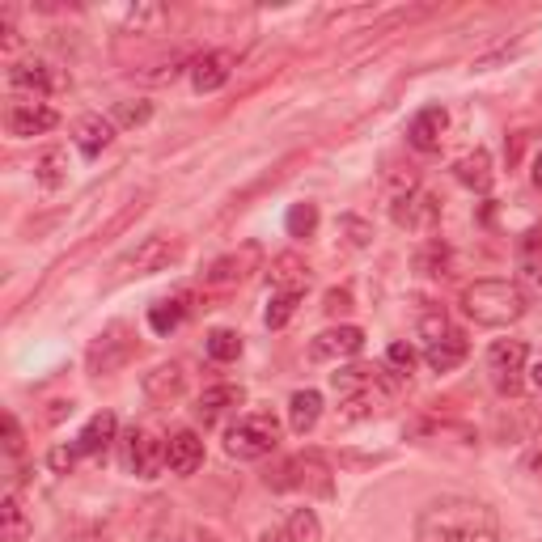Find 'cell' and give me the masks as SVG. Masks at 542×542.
Masks as SVG:
<instances>
[{"mask_svg":"<svg viewBox=\"0 0 542 542\" xmlns=\"http://www.w3.org/2000/svg\"><path fill=\"white\" fill-rule=\"evenodd\" d=\"M415 542H500V521L475 496H441L415 517Z\"/></svg>","mask_w":542,"mask_h":542,"instance_id":"1","label":"cell"},{"mask_svg":"<svg viewBox=\"0 0 542 542\" xmlns=\"http://www.w3.org/2000/svg\"><path fill=\"white\" fill-rule=\"evenodd\" d=\"M530 301L513 280H475L462 288V314L479 322V327H513L517 318H526Z\"/></svg>","mask_w":542,"mask_h":542,"instance_id":"2","label":"cell"},{"mask_svg":"<svg viewBox=\"0 0 542 542\" xmlns=\"http://www.w3.org/2000/svg\"><path fill=\"white\" fill-rule=\"evenodd\" d=\"M280 445V420L267 411H250V415H238L225 432V454L238 458V462H255V458H267L271 449Z\"/></svg>","mask_w":542,"mask_h":542,"instance_id":"3","label":"cell"},{"mask_svg":"<svg viewBox=\"0 0 542 542\" xmlns=\"http://www.w3.org/2000/svg\"><path fill=\"white\" fill-rule=\"evenodd\" d=\"M178 259H183V242L166 238V233H153V238H144L136 250H128V255L115 263V276L119 280H128V276H153V271H166Z\"/></svg>","mask_w":542,"mask_h":542,"instance_id":"4","label":"cell"},{"mask_svg":"<svg viewBox=\"0 0 542 542\" xmlns=\"http://www.w3.org/2000/svg\"><path fill=\"white\" fill-rule=\"evenodd\" d=\"M526 360H530L526 339H496L492 348H487V373H492V386L504 394V399H509V394H521Z\"/></svg>","mask_w":542,"mask_h":542,"instance_id":"5","label":"cell"},{"mask_svg":"<svg viewBox=\"0 0 542 542\" xmlns=\"http://www.w3.org/2000/svg\"><path fill=\"white\" fill-rule=\"evenodd\" d=\"M136 356V331L128 327V322H111L94 343H89V352H85V365H89V373H115V369H123L128 360Z\"/></svg>","mask_w":542,"mask_h":542,"instance_id":"6","label":"cell"},{"mask_svg":"<svg viewBox=\"0 0 542 542\" xmlns=\"http://www.w3.org/2000/svg\"><path fill=\"white\" fill-rule=\"evenodd\" d=\"M327 462H322L318 454H297L280 462L276 471H267V487L271 492H293V487H318V492H331V479H327Z\"/></svg>","mask_w":542,"mask_h":542,"instance_id":"7","label":"cell"},{"mask_svg":"<svg viewBox=\"0 0 542 542\" xmlns=\"http://www.w3.org/2000/svg\"><path fill=\"white\" fill-rule=\"evenodd\" d=\"M123 462H128V471L136 479H157L161 471H166V441L157 437V432L149 428H132L128 432V449H123Z\"/></svg>","mask_w":542,"mask_h":542,"instance_id":"8","label":"cell"},{"mask_svg":"<svg viewBox=\"0 0 542 542\" xmlns=\"http://www.w3.org/2000/svg\"><path fill=\"white\" fill-rule=\"evenodd\" d=\"M56 123H60L56 106H47L43 98H17V102H9V111H5V132L17 136V140L43 136V132L56 128Z\"/></svg>","mask_w":542,"mask_h":542,"instance_id":"9","label":"cell"},{"mask_svg":"<svg viewBox=\"0 0 542 542\" xmlns=\"http://www.w3.org/2000/svg\"><path fill=\"white\" fill-rule=\"evenodd\" d=\"M9 85L17 89V94L47 98V94H56V89H64V77L47 60H17L9 68Z\"/></svg>","mask_w":542,"mask_h":542,"instance_id":"10","label":"cell"},{"mask_svg":"<svg viewBox=\"0 0 542 542\" xmlns=\"http://www.w3.org/2000/svg\"><path fill=\"white\" fill-rule=\"evenodd\" d=\"M360 348H365V331L343 322V327H327L322 335L310 339V360H348Z\"/></svg>","mask_w":542,"mask_h":542,"instance_id":"11","label":"cell"},{"mask_svg":"<svg viewBox=\"0 0 542 542\" xmlns=\"http://www.w3.org/2000/svg\"><path fill=\"white\" fill-rule=\"evenodd\" d=\"M233 64H238L233 51H204L200 60H191V85H195V94H216L221 85H229Z\"/></svg>","mask_w":542,"mask_h":542,"instance_id":"12","label":"cell"},{"mask_svg":"<svg viewBox=\"0 0 542 542\" xmlns=\"http://www.w3.org/2000/svg\"><path fill=\"white\" fill-rule=\"evenodd\" d=\"M259 259H263V250L255 246V242H246L242 250H233V255H225V259H216L212 267H208V284L212 288H225V284H242L250 271L259 267Z\"/></svg>","mask_w":542,"mask_h":542,"instance_id":"13","label":"cell"},{"mask_svg":"<svg viewBox=\"0 0 542 542\" xmlns=\"http://www.w3.org/2000/svg\"><path fill=\"white\" fill-rule=\"evenodd\" d=\"M166 462L174 475H195L204 466V437L195 428H178L174 437H166Z\"/></svg>","mask_w":542,"mask_h":542,"instance_id":"14","label":"cell"},{"mask_svg":"<svg viewBox=\"0 0 542 542\" xmlns=\"http://www.w3.org/2000/svg\"><path fill=\"white\" fill-rule=\"evenodd\" d=\"M445 132H449V111L445 106H424V111L411 119L407 140H411V149H420V153H437Z\"/></svg>","mask_w":542,"mask_h":542,"instance_id":"15","label":"cell"},{"mask_svg":"<svg viewBox=\"0 0 542 542\" xmlns=\"http://www.w3.org/2000/svg\"><path fill=\"white\" fill-rule=\"evenodd\" d=\"M246 403V390L242 386H208L200 394V403H195V415H200V424H221L229 411H238Z\"/></svg>","mask_w":542,"mask_h":542,"instance_id":"16","label":"cell"},{"mask_svg":"<svg viewBox=\"0 0 542 542\" xmlns=\"http://www.w3.org/2000/svg\"><path fill=\"white\" fill-rule=\"evenodd\" d=\"M267 276L280 293H305V288H310V263L301 255H276L267 267Z\"/></svg>","mask_w":542,"mask_h":542,"instance_id":"17","label":"cell"},{"mask_svg":"<svg viewBox=\"0 0 542 542\" xmlns=\"http://www.w3.org/2000/svg\"><path fill=\"white\" fill-rule=\"evenodd\" d=\"M140 386H144V394H149L153 403H166V399H178V394H183L187 373H183V365H157V369H149L140 377Z\"/></svg>","mask_w":542,"mask_h":542,"instance_id":"18","label":"cell"},{"mask_svg":"<svg viewBox=\"0 0 542 542\" xmlns=\"http://www.w3.org/2000/svg\"><path fill=\"white\" fill-rule=\"evenodd\" d=\"M466 352H471V343H466V335H462V331H449L445 339L428 343L424 360H428V369H432V373H449V369H458V365H462Z\"/></svg>","mask_w":542,"mask_h":542,"instance_id":"19","label":"cell"},{"mask_svg":"<svg viewBox=\"0 0 542 542\" xmlns=\"http://www.w3.org/2000/svg\"><path fill=\"white\" fill-rule=\"evenodd\" d=\"M437 200L432 195H420L415 191L411 200H399V204H390V216H394V225H407V229H428L432 221H437Z\"/></svg>","mask_w":542,"mask_h":542,"instance_id":"20","label":"cell"},{"mask_svg":"<svg viewBox=\"0 0 542 542\" xmlns=\"http://www.w3.org/2000/svg\"><path fill=\"white\" fill-rule=\"evenodd\" d=\"M30 534H34L30 513L13 492H5V500H0V542H30Z\"/></svg>","mask_w":542,"mask_h":542,"instance_id":"21","label":"cell"},{"mask_svg":"<svg viewBox=\"0 0 542 542\" xmlns=\"http://www.w3.org/2000/svg\"><path fill=\"white\" fill-rule=\"evenodd\" d=\"M454 178L462 187H471V191H487L492 187V157H487V149H475V153H466L454 161Z\"/></svg>","mask_w":542,"mask_h":542,"instance_id":"22","label":"cell"},{"mask_svg":"<svg viewBox=\"0 0 542 542\" xmlns=\"http://www.w3.org/2000/svg\"><path fill=\"white\" fill-rule=\"evenodd\" d=\"M322 420V394L318 390H297L293 399H288V428L305 437L314 424Z\"/></svg>","mask_w":542,"mask_h":542,"instance_id":"23","label":"cell"},{"mask_svg":"<svg viewBox=\"0 0 542 542\" xmlns=\"http://www.w3.org/2000/svg\"><path fill=\"white\" fill-rule=\"evenodd\" d=\"M111 140H115V123H111V119H102V115H85V119L77 123V149H81L85 157H98Z\"/></svg>","mask_w":542,"mask_h":542,"instance_id":"24","label":"cell"},{"mask_svg":"<svg viewBox=\"0 0 542 542\" xmlns=\"http://www.w3.org/2000/svg\"><path fill=\"white\" fill-rule=\"evenodd\" d=\"M115 428H119V420H115V415H111V411H98L94 420H89V424L81 428L77 449H81V454H102V449L115 441Z\"/></svg>","mask_w":542,"mask_h":542,"instance_id":"25","label":"cell"},{"mask_svg":"<svg viewBox=\"0 0 542 542\" xmlns=\"http://www.w3.org/2000/svg\"><path fill=\"white\" fill-rule=\"evenodd\" d=\"M34 178H39L43 191H60L68 183V153L64 149H43L34 161Z\"/></svg>","mask_w":542,"mask_h":542,"instance_id":"26","label":"cell"},{"mask_svg":"<svg viewBox=\"0 0 542 542\" xmlns=\"http://www.w3.org/2000/svg\"><path fill=\"white\" fill-rule=\"evenodd\" d=\"M183 318H187V297H183V293H178V297H161L153 310H149V327H153L157 335H170Z\"/></svg>","mask_w":542,"mask_h":542,"instance_id":"27","label":"cell"},{"mask_svg":"<svg viewBox=\"0 0 542 542\" xmlns=\"http://www.w3.org/2000/svg\"><path fill=\"white\" fill-rule=\"evenodd\" d=\"M335 390L339 394H360V390H373V386H386L382 382V373H377L373 365H352V369H339L335 377Z\"/></svg>","mask_w":542,"mask_h":542,"instance_id":"28","label":"cell"},{"mask_svg":"<svg viewBox=\"0 0 542 542\" xmlns=\"http://www.w3.org/2000/svg\"><path fill=\"white\" fill-rule=\"evenodd\" d=\"M284 229H288V238H314L318 233V204H293L284 216Z\"/></svg>","mask_w":542,"mask_h":542,"instance_id":"29","label":"cell"},{"mask_svg":"<svg viewBox=\"0 0 542 542\" xmlns=\"http://www.w3.org/2000/svg\"><path fill=\"white\" fill-rule=\"evenodd\" d=\"M208 356H212V360H221V365L238 360V356H242V335H238V331H229V327L208 331Z\"/></svg>","mask_w":542,"mask_h":542,"instance_id":"30","label":"cell"},{"mask_svg":"<svg viewBox=\"0 0 542 542\" xmlns=\"http://www.w3.org/2000/svg\"><path fill=\"white\" fill-rule=\"evenodd\" d=\"M284 526H288V534H293L297 542H322V521H318L314 509H293Z\"/></svg>","mask_w":542,"mask_h":542,"instance_id":"31","label":"cell"},{"mask_svg":"<svg viewBox=\"0 0 542 542\" xmlns=\"http://www.w3.org/2000/svg\"><path fill=\"white\" fill-rule=\"evenodd\" d=\"M449 331V318H445V310L441 305H432V301H420V335L428 339V343H437V339H445Z\"/></svg>","mask_w":542,"mask_h":542,"instance_id":"32","label":"cell"},{"mask_svg":"<svg viewBox=\"0 0 542 542\" xmlns=\"http://www.w3.org/2000/svg\"><path fill=\"white\" fill-rule=\"evenodd\" d=\"M301 297H305V293H276V297H271V305H267V314H263V322H267V327H271V331H280V327H284V322H288V318H293V314H297V305H301Z\"/></svg>","mask_w":542,"mask_h":542,"instance_id":"33","label":"cell"},{"mask_svg":"<svg viewBox=\"0 0 542 542\" xmlns=\"http://www.w3.org/2000/svg\"><path fill=\"white\" fill-rule=\"evenodd\" d=\"M153 119V102H144V98H136V102H115V128H140V123H149Z\"/></svg>","mask_w":542,"mask_h":542,"instance_id":"34","label":"cell"},{"mask_svg":"<svg viewBox=\"0 0 542 542\" xmlns=\"http://www.w3.org/2000/svg\"><path fill=\"white\" fill-rule=\"evenodd\" d=\"M415 267H420L424 276H449V250L441 242H428L420 255H415Z\"/></svg>","mask_w":542,"mask_h":542,"instance_id":"35","label":"cell"},{"mask_svg":"<svg viewBox=\"0 0 542 542\" xmlns=\"http://www.w3.org/2000/svg\"><path fill=\"white\" fill-rule=\"evenodd\" d=\"M377 411V394L373 390H360V394H348V403H343V420H365V415Z\"/></svg>","mask_w":542,"mask_h":542,"instance_id":"36","label":"cell"},{"mask_svg":"<svg viewBox=\"0 0 542 542\" xmlns=\"http://www.w3.org/2000/svg\"><path fill=\"white\" fill-rule=\"evenodd\" d=\"M47 462H51V471H56V475H72V466L81 462L77 441H72V445H56V449L47 454Z\"/></svg>","mask_w":542,"mask_h":542,"instance_id":"37","label":"cell"},{"mask_svg":"<svg viewBox=\"0 0 542 542\" xmlns=\"http://www.w3.org/2000/svg\"><path fill=\"white\" fill-rule=\"evenodd\" d=\"M339 229L348 233V242H352V246H369V242H373V225H369V221H360V216H352V212H348V216H339Z\"/></svg>","mask_w":542,"mask_h":542,"instance_id":"38","label":"cell"},{"mask_svg":"<svg viewBox=\"0 0 542 542\" xmlns=\"http://www.w3.org/2000/svg\"><path fill=\"white\" fill-rule=\"evenodd\" d=\"M386 360H390V365L399 369L403 377H411V369H415V348H411V343H390V348H386Z\"/></svg>","mask_w":542,"mask_h":542,"instance_id":"39","label":"cell"},{"mask_svg":"<svg viewBox=\"0 0 542 542\" xmlns=\"http://www.w3.org/2000/svg\"><path fill=\"white\" fill-rule=\"evenodd\" d=\"M322 310H327L331 318H339V314H348L352 310V293L348 288H331L327 297H322Z\"/></svg>","mask_w":542,"mask_h":542,"instance_id":"40","label":"cell"},{"mask_svg":"<svg viewBox=\"0 0 542 542\" xmlns=\"http://www.w3.org/2000/svg\"><path fill=\"white\" fill-rule=\"evenodd\" d=\"M22 445H26L22 441V424H17L13 415H5V454L17 458V454H22Z\"/></svg>","mask_w":542,"mask_h":542,"instance_id":"41","label":"cell"},{"mask_svg":"<svg viewBox=\"0 0 542 542\" xmlns=\"http://www.w3.org/2000/svg\"><path fill=\"white\" fill-rule=\"evenodd\" d=\"M161 17H166V13H161L157 5H140V9H132V13H128V26H136V30H140V26L161 22Z\"/></svg>","mask_w":542,"mask_h":542,"instance_id":"42","label":"cell"},{"mask_svg":"<svg viewBox=\"0 0 542 542\" xmlns=\"http://www.w3.org/2000/svg\"><path fill=\"white\" fill-rule=\"evenodd\" d=\"M183 542H221V538H216V530H208V526H187Z\"/></svg>","mask_w":542,"mask_h":542,"instance_id":"43","label":"cell"},{"mask_svg":"<svg viewBox=\"0 0 542 542\" xmlns=\"http://www.w3.org/2000/svg\"><path fill=\"white\" fill-rule=\"evenodd\" d=\"M259 542H297L293 534H288V526H276V530H267Z\"/></svg>","mask_w":542,"mask_h":542,"instance_id":"44","label":"cell"},{"mask_svg":"<svg viewBox=\"0 0 542 542\" xmlns=\"http://www.w3.org/2000/svg\"><path fill=\"white\" fill-rule=\"evenodd\" d=\"M68 411H72V403H51V415H47V420H64Z\"/></svg>","mask_w":542,"mask_h":542,"instance_id":"45","label":"cell"},{"mask_svg":"<svg viewBox=\"0 0 542 542\" xmlns=\"http://www.w3.org/2000/svg\"><path fill=\"white\" fill-rule=\"evenodd\" d=\"M530 382H534V390H538V394H542V360H538V365H534V369H530Z\"/></svg>","mask_w":542,"mask_h":542,"instance_id":"46","label":"cell"},{"mask_svg":"<svg viewBox=\"0 0 542 542\" xmlns=\"http://www.w3.org/2000/svg\"><path fill=\"white\" fill-rule=\"evenodd\" d=\"M534 187H542V153H538V161H534Z\"/></svg>","mask_w":542,"mask_h":542,"instance_id":"47","label":"cell"}]
</instances>
